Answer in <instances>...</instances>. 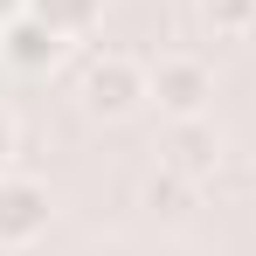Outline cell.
I'll return each instance as SVG.
<instances>
[{
	"mask_svg": "<svg viewBox=\"0 0 256 256\" xmlns=\"http://www.w3.org/2000/svg\"><path fill=\"white\" fill-rule=\"evenodd\" d=\"M28 14H35V21H48L62 42H76V35H90V28H97L104 0H28Z\"/></svg>",
	"mask_w": 256,
	"mask_h": 256,
	"instance_id": "8992f818",
	"label": "cell"
},
{
	"mask_svg": "<svg viewBox=\"0 0 256 256\" xmlns=\"http://www.w3.org/2000/svg\"><path fill=\"white\" fill-rule=\"evenodd\" d=\"M214 160H222V132H214L208 118H173V132H166V160H160V166L187 173V180H208Z\"/></svg>",
	"mask_w": 256,
	"mask_h": 256,
	"instance_id": "5b68a950",
	"label": "cell"
},
{
	"mask_svg": "<svg viewBox=\"0 0 256 256\" xmlns=\"http://www.w3.org/2000/svg\"><path fill=\"white\" fill-rule=\"evenodd\" d=\"M201 21L214 35H250L256 28V0H201Z\"/></svg>",
	"mask_w": 256,
	"mask_h": 256,
	"instance_id": "52a82bcc",
	"label": "cell"
},
{
	"mask_svg": "<svg viewBox=\"0 0 256 256\" xmlns=\"http://www.w3.org/2000/svg\"><path fill=\"white\" fill-rule=\"evenodd\" d=\"M21 14H28V0H0V28H7V21H21Z\"/></svg>",
	"mask_w": 256,
	"mask_h": 256,
	"instance_id": "30bf717a",
	"label": "cell"
},
{
	"mask_svg": "<svg viewBox=\"0 0 256 256\" xmlns=\"http://www.w3.org/2000/svg\"><path fill=\"white\" fill-rule=\"evenodd\" d=\"M138 104H152V70L132 56H97L84 70V111L90 118H132Z\"/></svg>",
	"mask_w": 256,
	"mask_h": 256,
	"instance_id": "6da1fadb",
	"label": "cell"
},
{
	"mask_svg": "<svg viewBox=\"0 0 256 256\" xmlns=\"http://www.w3.org/2000/svg\"><path fill=\"white\" fill-rule=\"evenodd\" d=\"M62 35L48 28V21H35V14H21V21H7L0 28V62L7 70H21V76H42V70H56L62 62Z\"/></svg>",
	"mask_w": 256,
	"mask_h": 256,
	"instance_id": "277c9868",
	"label": "cell"
},
{
	"mask_svg": "<svg viewBox=\"0 0 256 256\" xmlns=\"http://www.w3.org/2000/svg\"><path fill=\"white\" fill-rule=\"evenodd\" d=\"M146 201H152V208H166V214H180L187 201H194V180H187V173H173V166H160L152 180H146Z\"/></svg>",
	"mask_w": 256,
	"mask_h": 256,
	"instance_id": "ba28073f",
	"label": "cell"
},
{
	"mask_svg": "<svg viewBox=\"0 0 256 256\" xmlns=\"http://www.w3.org/2000/svg\"><path fill=\"white\" fill-rule=\"evenodd\" d=\"M48 222H56V201H48L42 180H28V173H0V250H28V242H42Z\"/></svg>",
	"mask_w": 256,
	"mask_h": 256,
	"instance_id": "7a4b0ae2",
	"label": "cell"
},
{
	"mask_svg": "<svg viewBox=\"0 0 256 256\" xmlns=\"http://www.w3.org/2000/svg\"><path fill=\"white\" fill-rule=\"evenodd\" d=\"M7 160H14V118L0 111V173H7Z\"/></svg>",
	"mask_w": 256,
	"mask_h": 256,
	"instance_id": "9c48e42d",
	"label": "cell"
},
{
	"mask_svg": "<svg viewBox=\"0 0 256 256\" xmlns=\"http://www.w3.org/2000/svg\"><path fill=\"white\" fill-rule=\"evenodd\" d=\"M208 97H214V76L201 56H160L152 62V104L166 118H208Z\"/></svg>",
	"mask_w": 256,
	"mask_h": 256,
	"instance_id": "3957f363",
	"label": "cell"
}]
</instances>
